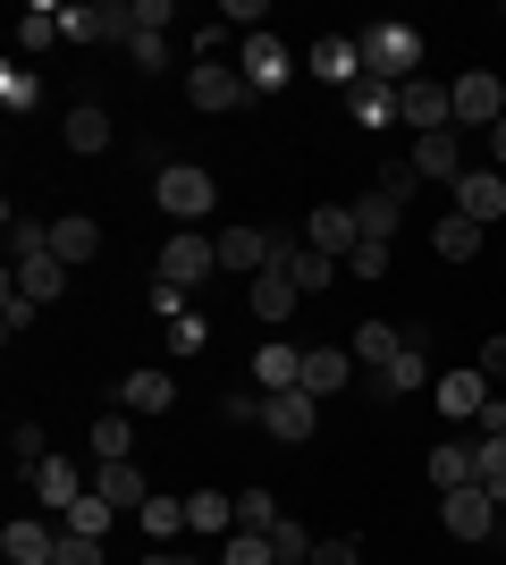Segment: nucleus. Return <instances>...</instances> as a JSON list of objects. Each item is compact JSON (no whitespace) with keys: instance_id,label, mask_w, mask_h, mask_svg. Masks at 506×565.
Wrapping results in <instances>:
<instances>
[{"instance_id":"obj_1","label":"nucleus","mask_w":506,"mask_h":565,"mask_svg":"<svg viewBox=\"0 0 506 565\" xmlns=\"http://www.w3.org/2000/svg\"><path fill=\"white\" fill-rule=\"evenodd\" d=\"M355 51H363V76H380V85H406V76H422V34H413V25H397V18L363 25Z\"/></svg>"},{"instance_id":"obj_2","label":"nucleus","mask_w":506,"mask_h":565,"mask_svg":"<svg viewBox=\"0 0 506 565\" xmlns=\"http://www.w3.org/2000/svg\"><path fill=\"white\" fill-rule=\"evenodd\" d=\"M152 203H161L169 220H212L219 186H212V169H194V161H169V169H152Z\"/></svg>"},{"instance_id":"obj_3","label":"nucleus","mask_w":506,"mask_h":565,"mask_svg":"<svg viewBox=\"0 0 506 565\" xmlns=\"http://www.w3.org/2000/svg\"><path fill=\"white\" fill-rule=\"evenodd\" d=\"M186 102H194V110H245L254 85H245L237 60H194V68H186Z\"/></svg>"},{"instance_id":"obj_4","label":"nucleus","mask_w":506,"mask_h":565,"mask_svg":"<svg viewBox=\"0 0 506 565\" xmlns=\"http://www.w3.org/2000/svg\"><path fill=\"white\" fill-rule=\"evenodd\" d=\"M212 270H219V236L169 228V245H161V279H169V287H203Z\"/></svg>"},{"instance_id":"obj_5","label":"nucleus","mask_w":506,"mask_h":565,"mask_svg":"<svg viewBox=\"0 0 506 565\" xmlns=\"http://www.w3.org/2000/svg\"><path fill=\"white\" fill-rule=\"evenodd\" d=\"M397 118H406L413 136H448V127H456V94L431 85V76H406V85H397Z\"/></svg>"},{"instance_id":"obj_6","label":"nucleus","mask_w":506,"mask_h":565,"mask_svg":"<svg viewBox=\"0 0 506 565\" xmlns=\"http://www.w3.org/2000/svg\"><path fill=\"white\" fill-rule=\"evenodd\" d=\"M439 523H448V541H489L506 515H498V498H489V481H473V490L439 498Z\"/></svg>"},{"instance_id":"obj_7","label":"nucleus","mask_w":506,"mask_h":565,"mask_svg":"<svg viewBox=\"0 0 506 565\" xmlns=\"http://www.w3.org/2000/svg\"><path fill=\"white\" fill-rule=\"evenodd\" d=\"M448 94H456V136H464V127H482V136H489V127L506 118V85L489 68H464Z\"/></svg>"},{"instance_id":"obj_8","label":"nucleus","mask_w":506,"mask_h":565,"mask_svg":"<svg viewBox=\"0 0 506 565\" xmlns=\"http://www.w3.org/2000/svg\"><path fill=\"white\" fill-rule=\"evenodd\" d=\"M68 43H136V9L127 0H94V9H60Z\"/></svg>"},{"instance_id":"obj_9","label":"nucleus","mask_w":506,"mask_h":565,"mask_svg":"<svg viewBox=\"0 0 506 565\" xmlns=\"http://www.w3.org/2000/svg\"><path fill=\"white\" fill-rule=\"evenodd\" d=\"M262 430H270V439H288V448H295V439H313V430H321V397H313V388H279V397H262Z\"/></svg>"},{"instance_id":"obj_10","label":"nucleus","mask_w":506,"mask_h":565,"mask_svg":"<svg viewBox=\"0 0 506 565\" xmlns=\"http://www.w3.org/2000/svg\"><path fill=\"white\" fill-rule=\"evenodd\" d=\"M237 68H245V85H254V94H270V85H288L295 60H288V43L262 25V34H245V43H237Z\"/></svg>"},{"instance_id":"obj_11","label":"nucleus","mask_w":506,"mask_h":565,"mask_svg":"<svg viewBox=\"0 0 506 565\" xmlns=\"http://www.w3.org/2000/svg\"><path fill=\"white\" fill-rule=\"evenodd\" d=\"M25 481H34V507H43V515H68L76 498H85V472H76L68 456H43V465L25 472Z\"/></svg>"},{"instance_id":"obj_12","label":"nucleus","mask_w":506,"mask_h":565,"mask_svg":"<svg viewBox=\"0 0 506 565\" xmlns=\"http://www.w3.org/2000/svg\"><path fill=\"white\" fill-rule=\"evenodd\" d=\"M456 212L473 220V228L506 220V178H498V169H464V178H456Z\"/></svg>"},{"instance_id":"obj_13","label":"nucleus","mask_w":506,"mask_h":565,"mask_svg":"<svg viewBox=\"0 0 506 565\" xmlns=\"http://www.w3.org/2000/svg\"><path fill=\"white\" fill-rule=\"evenodd\" d=\"M304 245H313V254H330V262H346L363 245L355 236V212H346V203H321L313 220H304Z\"/></svg>"},{"instance_id":"obj_14","label":"nucleus","mask_w":506,"mask_h":565,"mask_svg":"<svg viewBox=\"0 0 506 565\" xmlns=\"http://www.w3.org/2000/svg\"><path fill=\"white\" fill-rule=\"evenodd\" d=\"M254 388H262V397H279V388H304V347L270 338V347L254 354Z\"/></svg>"},{"instance_id":"obj_15","label":"nucleus","mask_w":506,"mask_h":565,"mask_svg":"<svg viewBox=\"0 0 506 565\" xmlns=\"http://www.w3.org/2000/svg\"><path fill=\"white\" fill-rule=\"evenodd\" d=\"M51 548H60V532H51L43 515H18L9 532H0V557L9 565H51Z\"/></svg>"},{"instance_id":"obj_16","label":"nucleus","mask_w":506,"mask_h":565,"mask_svg":"<svg viewBox=\"0 0 506 565\" xmlns=\"http://www.w3.org/2000/svg\"><path fill=\"white\" fill-rule=\"evenodd\" d=\"M413 178H439V186H456V178H464L456 127H448V136H413Z\"/></svg>"},{"instance_id":"obj_17","label":"nucleus","mask_w":506,"mask_h":565,"mask_svg":"<svg viewBox=\"0 0 506 565\" xmlns=\"http://www.w3.org/2000/svg\"><path fill=\"white\" fill-rule=\"evenodd\" d=\"M219 270L262 279V270H270V228H219Z\"/></svg>"},{"instance_id":"obj_18","label":"nucleus","mask_w":506,"mask_h":565,"mask_svg":"<svg viewBox=\"0 0 506 565\" xmlns=\"http://www.w3.org/2000/svg\"><path fill=\"white\" fill-rule=\"evenodd\" d=\"M439 414H448V423L489 414V372H448V380H439Z\"/></svg>"},{"instance_id":"obj_19","label":"nucleus","mask_w":506,"mask_h":565,"mask_svg":"<svg viewBox=\"0 0 506 565\" xmlns=\"http://www.w3.org/2000/svg\"><path fill=\"white\" fill-rule=\"evenodd\" d=\"M431 481H439V498H448V490H473V481H482V448L439 439V448H431Z\"/></svg>"},{"instance_id":"obj_20","label":"nucleus","mask_w":506,"mask_h":565,"mask_svg":"<svg viewBox=\"0 0 506 565\" xmlns=\"http://www.w3.org/2000/svg\"><path fill=\"white\" fill-rule=\"evenodd\" d=\"M346 380H355V354H346V347H304V388H313L321 405H330Z\"/></svg>"},{"instance_id":"obj_21","label":"nucleus","mask_w":506,"mask_h":565,"mask_svg":"<svg viewBox=\"0 0 506 565\" xmlns=\"http://www.w3.org/2000/svg\"><path fill=\"white\" fill-rule=\"evenodd\" d=\"M346 212H355V236H363V245H388V236H397V220H406V203L372 186L363 203H346Z\"/></svg>"},{"instance_id":"obj_22","label":"nucleus","mask_w":506,"mask_h":565,"mask_svg":"<svg viewBox=\"0 0 506 565\" xmlns=\"http://www.w3.org/2000/svg\"><path fill=\"white\" fill-rule=\"evenodd\" d=\"M85 448H94V465H127V456H136V414H101L94 430H85Z\"/></svg>"},{"instance_id":"obj_23","label":"nucleus","mask_w":506,"mask_h":565,"mask_svg":"<svg viewBox=\"0 0 506 565\" xmlns=\"http://www.w3.org/2000/svg\"><path fill=\"white\" fill-rule=\"evenodd\" d=\"M94 254H101V228H94L85 212L51 220V262H68V270H76V262H94Z\"/></svg>"},{"instance_id":"obj_24","label":"nucleus","mask_w":506,"mask_h":565,"mask_svg":"<svg viewBox=\"0 0 506 565\" xmlns=\"http://www.w3.org/2000/svg\"><path fill=\"white\" fill-rule=\"evenodd\" d=\"M295 296H304V287H295L288 270H262V279H254V296H245V305H254V321H270V330H279V321H288V312H295Z\"/></svg>"},{"instance_id":"obj_25","label":"nucleus","mask_w":506,"mask_h":565,"mask_svg":"<svg viewBox=\"0 0 506 565\" xmlns=\"http://www.w3.org/2000/svg\"><path fill=\"white\" fill-rule=\"evenodd\" d=\"M119 405H127V414H169V405H177V380H169V372H127Z\"/></svg>"},{"instance_id":"obj_26","label":"nucleus","mask_w":506,"mask_h":565,"mask_svg":"<svg viewBox=\"0 0 506 565\" xmlns=\"http://www.w3.org/2000/svg\"><path fill=\"white\" fill-rule=\"evenodd\" d=\"M313 76H330V85H363V51L346 43V34H321V43H313Z\"/></svg>"},{"instance_id":"obj_27","label":"nucleus","mask_w":506,"mask_h":565,"mask_svg":"<svg viewBox=\"0 0 506 565\" xmlns=\"http://www.w3.org/2000/svg\"><path fill=\"white\" fill-rule=\"evenodd\" d=\"M25 296V305H51L60 287H68V262H51V254H34V262H18V279H9Z\"/></svg>"},{"instance_id":"obj_28","label":"nucleus","mask_w":506,"mask_h":565,"mask_svg":"<svg viewBox=\"0 0 506 565\" xmlns=\"http://www.w3.org/2000/svg\"><path fill=\"white\" fill-rule=\"evenodd\" d=\"M186 532H212V541H228V532H237V498L194 490V498H186Z\"/></svg>"},{"instance_id":"obj_29","label":"nucleus","mask_w":506,"mask_h":565,"mask_svg":"<svg viewBox=\"0 0 506 565\" xmlns=\"http://www.w3.org/2000/svg\"><path fill=\"white\" fill-rule=\"evenodd\" d=\"M94 490L110 498V507H144V498H152V481H144V465L127 456V465H101V472H94Z\"/></svg>"},{"instance_id":"obj_30","label":"nucleus","mask_w":506,"mask_h":565,"mask_svg":"<svg viewBox=\"0 0 506 565\" xmlns=\"http://www.w3.org/2000/svg\"><path fill=\"white\" fill-rule=\"evenodd\" d=\"M68 152H85V161L110 152V110H101V102H76L68 110Z\"/></svg>"},{"instance_id":"obj_31","label":"nucleus","mask_w":506,"mask_h":565,"mask_svg":"<svg viewBox=\"0 0 506 565\" xmlns=\"http://www.w3.org/2000/svg\"><path fill=\"white\" fill-rule=\"evenodd\" d=\"M431 254H439V262H473V254H482V228H473L464 212L431 220Z\"/></svg>"},{"instance_id":"obj_32","label":"nucleus","mask_w":506,"mask_h":565,"mask_svg":"<svg viewBox=\"0 0 506 565\" xmlns=\"http://www.w3.org/2000/svg\"><path fill=\"white\" fill-rule=\"evenodd\" d=\"M60 523H68V532H85V541H110V523H119V507H110L101 490H85V498H76V507H68Z\"/></svg>"},{"instance_id":"obj_33","label":"nucleus","mask_w":506,"mask_h":565,"mask_svg":"<svg viewBox=\"0 0 506 565\" xmlns=\"http://www.w3.org/2000/svg\"><path fill=\"white\" fill-rule=\"evenodd\" d=\"M406 354V330H388V321H363L355 330V363H397Z\"/></svg>"},{"instance_id":"obj_34","label":"nucleus","mask_w":506,"mask_h":565,"mask_svg":"<svg viewBox=\"0 0 506 565\" xmlns=\"http://www.w3.org/2000/svg\"><path fill=\"white\" fill-rule=\"evenodd\" d=\"M136 523H144V541H169V532H186V498H144Z\"/></svg>"},{"instance_id":"obj_35","label":"nucleus","mask_w":506,"mask_h":565,"mask_svg":"<svg viewBox=\"0 0 506 565\" xmlns=\"http://www.w3.org/2000/svg\"><path fill=\"white\" fill-rule=\"evenodd\" d=\"M355 118H363V127H388V118H397V85L363 76V85H355Z\"/></svg>"},{"instance_id":"obj_36","label":"nucleus","mask_w":506,"mask_h":565,"mask_svg":"<svg viewBox=\"0 0 506 565\" xmlns=\"http://www.w3.org/2000/svg\"><path fill=\"white\" fill-rule=\"evenodd\" d=\"M219 565H279V548H270V532H228Z\"/></svg>"},{"instance_id":"obj_37","label":"nucleus","mask_w":506,"mask_h":565,"mask_svg":"<svg viewBox=\"0 0 506 565\" xmlns=\"http://www.w3.org/2000/svg\"><path fill=\"white\" fill-rule=\"evenodd\" d=\"M60 34H68V25H60V9H43V0H34V9L18 18V43H25V51H51Z\"/></svg>"},{"instance_id":"obj_38","label":"nucleus","mask_w":506,"mask_h":565,"mask_svg":"<svg viewBox=\"0 0 506 565\" xmlns=\"http://www.w3.org/2000/svg\"><path fill=\"white\" fill-rule=\"evenodd\" d=\"M482 481H506V414H482Z\"/></svg>"},{"instance_id":"obj_39","label":"nucleus","mask_w":506,"mask_h":565,"mask_svg":"<svg viewBox=\"0 0 506 565\" xmlns=\"http://www.w3.org/2000/svg\"><path fill=\"white\" fill-rule=\"evenodd\" d=\"M422 354H431V347H406L397 363H380V380H372V388H380V397H406L413 380H422Z\"/></svg>"},{"instance_id":"obj_40","label":"nucleus","mask_w":506,"mask_h":565,"mask_svg":"<svg viewBox=\"0 0 506 565\" xmlns=\"http://www.w3.org/2000/svg\"><path fill=\"white\" fill-rule=\"evenodd\" d=\"M279 523H288V515H279V498H270V490L237 498V532H279Z\"/></svg>"},{"instance_id":"obj_41","label":"nucleus","mask_w":506,"mask_h":565,"mask_svg":"<svg viewBox=\"0 0 506 565\" xmlns=\"http://www.w3.org/2000/svg\"><path fill=\"white\" fill-rule=\"evenodd\" d=\"M270 548H279V565H313V532H304V523H279V532H270Z\"/></svg>"},{"instance_id":"obj_42","label":"nucleus","mask_w":506,"mask_h":565,"mask_svg":"<svg viewBox=\"0 0 506 565\" xmlns=\"http://www.w3.org/2000/svg\"><path fill=\"white\" fill-rule=\"evenodd\" d=\"M51 565H101V541H85V532H68V523H60V548H51Z\"/></svg>"},{"instance_id":"obj_43","label":"nucleus","mask_w":506,"mask_h":565,"mask_svg":"<svg viewBox=\"0 0 506 565\" xmlns=\"http://www.w3.org/2000/svg\"><path fill=\"white\" fill-rule=\"evenodd\" d=\"M34 94H43V85H34V76L9 60V68H0V102H9V110H34Z\"/></svg>"},{"instance_id":"obj_44","label":"nucleus","mask_w":506,"mask_h":565,"mask_svg":"<svg viewBox=\"0 0 506 565\" xmlns=\"http://www.w3.org/2000/svg\"><path fill=\"white\" fill-rule=\"evenodd\" d=\"M219 414H228V423H262V388H254V380H245V388H228V397H219Z\"/></svg>"},{"instance_id":"obj_45","label":"nucleus","mask_w":506,"mask_h":565,"mask_svg":"<svg viewBox=\"0 0 506 565\" xmlns=\"http://www.w3.org/2000/svg\"><path fill=\"white\" fill-rule=\"evenodd\" d=\"M9 456H18V465L34 472V465H43L51 448H43V430H34V423H18V430H9Z\"/></svg>"},{"instance_id":"obj_46","label":"nucleus","mask_w":506,"mask_h":565,"mask_svg":"<svg viewBox=\"0 0 506 565\" xmlns=\"http://www.w3.org/2000/svg\"><path fill=\"white\" fill-rule=\"evenodd\" d=\"M127 51H136V68H144V76H161V68H169V43H161V34H136Z\"/></svg>"},{"instance_id":"obj_47","label":"nucleus","mask_w":506,"mask_h":565,"mask_svg":"<svg viewBox=\"0 0 506 565\" xmlns=\"http://www.w3.org/2000/svg\"><path fill=\"white\" fill-rule=\"evenodd\" d=\"M203 347V321H194V312H177V321H169V354H194Z\"/></svg>"},{"instance_id":"obj_48","label":"nucleus","mask_w":506,"mask_h":565,"mask_svg":"<svg viewBox=\"0 0 506 565\" xmlns=\"http://www.w3.org/2000/svg\"><path fill=\"white\" fill-rule=\"evenodd\" d=\"M346 262H355V279H388V245H355Z\"/></svg>"},{"instance_id":"obj_49","label":"nucleus","mask_w":506,"mask_h":565,"mask_svg":"<svg viewBox=\"0 0 506 565\" xmlns=\"http://www.w3.org/2000/svg\"><path fill=\"white\" fill-rule=\"evenodd\" d=\"M219 18H228V25H245V34H262V18H270V9H262V0H228Z\"/></svg>"},{"instance_id":"obj_50","label":"nucleus","mask_w":506,"mask_h":565,"mask_svg":"<svg viewBox=\"0 0 506 565\" xmlns=\"http://www.w3.org/2000/svg\"><path fill=\"white\" fill-rule=\"evenodd\" d=\"M169 18H177V9H169V0H136V34H161Z\"/></svg>"},{"instance_id":"obj_51","label":"nucleus","mask_w":506,"mask_h":565,"mask_svg":"<svg viewBox=\"0 0 506 565\" xmlns=\"http://www.w3.org/2000/svg\"><path fill=\"white\" fill-rule=\"evenodd\" d=\"M25 321H34V305H25L18 287H9V305H0V330H9V338H25Z\"/></svg>"},{"instance_id":"obj_52","label":"nucleus","mask_w":506,"mask_h":565,"mask_svg":"<svg viewBox=\"0 0 506 565\" xmlns=\"http://www.w3.org/2000/svg\"><path fill=\"white\" fill-rule=\"evenodd\" d=\"M380 194H397V203H406V194H413V161H388V178H380Z\"/></svg>"},{"instance_id":"obj_53","label":"nucleus","mask_w":506,"mask_h":565,"mask_svg":"<svg viewBox=\"0 0 506 565\" xmlns=\"http://www.w3.org/2000/svg\"><path fill=\"white\" fill-rule=\"evenodd\" d=\"M313 565H355V541H321V548H313Z\"/></svg>"},{"instance_id":"obj_54","label":"nucleus","mask_w":506,"mask_h":565,"mask_svg":"<svg viewBox=\"0 0 506 565\" xmlns=\"http://www.w3.org/2000/svg\"><path fill=\"white\" fill-rule=\"evenodd\" d=\"M482 363H489V380H506V338H489V347H482Z\"/></svg>"},{"instance_id":"obj_55","label":"nucleus","mask_w":506,"mask_h":565,"mask_svg":"<svg viewBox=\"0 0 506 565\" xmlns=\"http://www.w3.org/2000/svg\"><path fill=\"white\" fill-rule=\"evenodd\" d=\"M489 152H498V169H506V118H498V127H489Z\"/></svg>"},{"instance_id":"obj_56","label":"nucleus","mask_w":506,"mask_h":565,"mask_svg":"<svg viewBox=\"0 0 506 565\" xmlns=\"http://www.w3.org/2000/svg\"><path fill=\"white\" fill-rule=\"evenodd\" d=\"M144 565H194V557H169V548H144Z\"/></svg>"},{"instance_id":"obj_57","label":"nucleus","mask_w":506,"mask_h":565,"mask_svg":"<svg viewBox=\"0 0 506 565\" xmlns=\"http://www.w3.org/2000/svg\"><path fill=\"white\" fill-rule=\"evenodd\" d=\"M489 498H498V515H506V481H489Z\"/></svg>"}]
</instances>
